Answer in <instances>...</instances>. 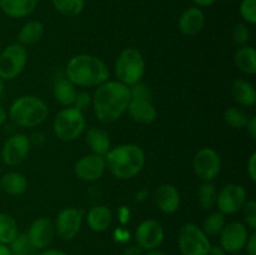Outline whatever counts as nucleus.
<instances>
[{
    "instance_id": "nucleus-5",
    "label": "nucleus",
    "mask_w": 256,
    "mask_h": 255,
    "mask_svg": "<svg viewBox=\"0 0 256 255\" xmlns=\"http://www.w3.org/2000/svg\"><path fill=\"white\" fill-rule=\"evenodd\" d=\"M115 75L118 82L126 86L142 82L145 74V60L142 52L135 48H126L115 60Z\"/></svg>"
},
{
    "instance_id": "nucleus-11",
    "label": "nucleus",
    "mask_w": 256,
    "mask_h": 255,
    "mask_svg": "<svg viewBox=\"0 0 256 255\" xmlns=\"http://www.w3.org/2000/svg\"><path fill=\"white\" fill-rule=\"evenodd\" d=\"M84 212L76 208H64L60 210L54 222L55 232L64 242L74 239L80 232Z\"/></svg>"
},
{
    "instance_id": "nucleus-20",
    "label": "nucleus",
    "mask_w": 256,
    "mask_h": 255,
    "mask_svg": "<svg viewBox=\"0 0 256 255\" xmlns=\"http://www.w3.org/2000/svg\"><path fill=\"white\" fill-rule=\"evenodd\" d=\"M85 142L88 144L92 154L105 156L110 149H112V140L106 130L102 128H90L85 132Z\"/></svg>"
},
{
    "instance_id": "nucleus-34",
    "label": "nucleus",
    "mask_w": 256,
    "mask_h": 255,
    "mask_svg": "<svg viewBox=\"0 0 256 255\" xmlns=\"http://www.w3.org/2000/svg\"><path fill=\"white\" fill-rule=\"evenodd\" d=\"M232 42L238 44L239 46H244L248 45V42L250 40V29L246 24L244 22H239L232 28Z\"/></svg>"
},
{
    "instance_id": "nucleus-45",
    "label": "nucleus",
    "mask_w": 256,
    "mask_h": 255,
    "mask_svg": "<svg viewBox=\"0 0 256 255\" xmlns=\"http://www.w3.org/2000/svg\"><path fill=\"white\" fill-rule=\"evenodd\" d=\"M216 0H192V2L198 5V6H212Z\"/></svg>"
},
{
    "instance_id": "nucleus-6",
    "label": "nucleus",
    "mask_w": 256,
    "mask_h": 255,
    "mask_svg": "<svg viewBox=\"0 0 256 255\" xmlns=\"http://www.w3.org/2000/svg\"><path fill=\"white\" fill-rule=\"evenodd\" d=\"M86 128L84 112L69 106L58 112L52 122V130L62 142H74L82 136Z\"/></svg>"
},
{
    "instance_id": "nucleus-47",
    "label": "nucleus",
    "mask_w": 256,
    "mask_h": 255,
    "mask_svg": "<svg viewBox=\"0 0 256 255\" xmlns=\"http://www.w3.org/2000/svg\"><path fill=\"white\" fill-rule=\"evenodd\" d=\"M0 255H12V252H10V249L8 245L0 244Z\"/></svg>"
},
{
    "instance_id": "nucleus-1",
    "label": "nucleus",
    "mask_w": 256,
    "mask_h": 255,
    "mask_svg": "<svg viewBox=\"0 0 256 255\" xmlns=\"http://www.w3.org/2000/svg\"><path fill=\"white\" fill-rule=\"evenodd\" d=\"M129 102V86L118 80H108L96 86L92 106L100 122L112 124L126 112Z\"/></svg>"
},
{
    "instance_id": "nucleus-50",
    "label": "nucleus",
    "mask_w": 256,
    "mask_h": 255,
    "mask_svg": "<svg viewBox=\"0 0 256 255\" xmlns=\"http://www.w3.org/2000/svg\"><path fill=\"white\" fill-rule=\"evenodd\" d=\"M0 52H2V50H0Z\"/></svg>"
},
{
    "instance_id": "nucleus-16",
    "label": "nucleus",
    "mask_w": 256,
    "mask_h": 255,
    "mask_svg": "<svg viewBox=\"0 0 256 255\" xmlns=\"http://www.w3.org/2000/svg\"><path fill=\"white\" fill-rule=\"evenodd\" d=\"M26 235L35 249H46V246L52 242V238L55 235L54 222L45 216L38 218L32 222Z\"/></svg>"
},
{
    "instance_id": "nucleus-8",
    "label": "nucleus",
    "mask_w": 256,
    "mask_h": 255,
    "mask_svg": "<svg viewBox=\"0 0 256 255\" xmlns=\"http://www.w3.org/2000/svg\"><path fill=\"white\" fill-rule=\"evenodd\" d=\"M28 62V52L19 42L10 44L0 52V78L12 80L24 72Z\"/></svg>"
},
{
    "instance_id": "nucleus-35",
    "label": "nucleus",
    "mask_w": 256,
    "mask_h": 255,
    "mask_svg": "<svg viewBox=\"0 0 256 255\" xmlns=\"http://www.w3.org/2000/svg\"><path fill=\"white\" fill-rule=\"evenodd\" d=\"M240 15L249 24L256 22V0H242L240 4Z\"/></svg>"
},
{
    "instance_id": "nucleus-13",
    "label": "nucleus",
    "mask_w": 256,
    "mask_h": 255,
    "mask_svg": "<svg viewBox=\"0 0 256 255\" xmlns=\"http://www.w3.org/2000/svg\"><path fill=\"white\" fill-rule=\"evenodd\" d=\"M164 228L159 222L152 219L144 220L135 230V240L142 250H155L164 242Z\"/></svg>"
},
{
    "instance_id": "nucleus-30",
    "label": "nucleus",
    "mask_w": 256,
    "mask_h": 255,
    "mask_svg": "<svg viewBox=\"0 0 256 255\" xmlns=\"http://www.w3.org/2000/svg\"><path fill=\"white\" fill-rule=\"evenodd\" d=\"M52 6L64 16H78L85 8V0H52Z\"/></svg>"
},
{
    "instance_id": "nucleus-40",
    "label": "nucleus",
    "mask_w": 256,
    "mask_h": 255,
    "mask_svg": "<svg viewBox=\"0 0 256 255\" xmlns=\"http://www.w3.org/2000/svg\"><path fill=\"white\" fill-rule=\"evenodd\" d=\"M245 249H246L248 255H256V234L255 232H252V234L249 235L246 244H245Z\"/></svg>"
},
{
    "instance_id": "nucleus-26",
    "label": "nucleus",
    "mask_w": 256,
    "mask_h": 255,
    "mask_svg": "<svg viewBox=\"0 0 256 255\" xmlns=\"http://www.w3.org/2000/svg\"><path fill=\"white\" fill-rule=\"evenodd\" d=\"M52 94H54L55 100L60 105L65 108L72 106L78 94L76 86L68 78L66 79H59L52 86Z\"/></svg>"
},
{
    "instance_id": "nucleus-9",
    "label": "nucleus",
    "mask_w": 256,
    "mask_h": 255,
    "mask_svg": "<svg viewBox=\"0 0 256 255\" xmlns=\"http://www.w3.org/2000/svg\"><path fill=\"white\" fill-rule=\"evenodd\" d=\"M194 172L202 182H212L222 170L220 155L212 148H202L192 159Z\"/></svg>"
},
{
    "instance_id": "nucleus-12",
    "label": "nucleus",
    "mask_w": 256,
    "mask_h": 255,
    "mask_svg": "<svg viewBox=\"0 0 256 255\" xmlns=\"http://www.w3.org/2000/svg\"><path fill=\"white\" fill-rule=\"evenodd\" d=\"M32 148V140L25 134L18 132L8 138L2 149V159L5 165L15 166L22 164Z\"/></svg>"
},
{
    "instance_id": "nucleus-25",
    "label": "nucleus",
    "mask_w": 256,
    "mask_h": 255,
    "mask_svg": "<svg viewBox=\"0 0 256 255\" xmlns=\"http://www.w3.org/2000/svg\"><path fill=\"white\" fill-rule=\"evenodd\" d=\"M234 62L238 69L246 75H254L256 72V52L250 45H244L236 50Z\"/></svg>"
},
{
    "instance_id": "nucleus-49",
    "label": "nucleus",
    "mask_w": 256,
    "mask_h": 255,
    "mask_svg": "<svg viewBox=\"0 0 256 255\" xmlns=\"http://www.w3.org/2000/svg\"><path fill=\"white\" fill-rule=\"evenodd\" d=\"M2 94H4V80L0 78V99H2Z\"/></svg>"
},
{
    "instance_id": "nucleus-39",
    "label": "nucleus",
    "mask_w": 256,
    "mask_h": 255,
    "mask_svg": "<svg viewBox=\"0 0 256 255\" xmlns=\"http://www.w3.org/2000/svg\"><path fill=\"white\" fill-rule=\"evenodd\" d=\"M246 170L250 179H252V182H256V152H252V154L250 155L246 164Z\"/></svg>"
},
{
    "instance_id": "nucleus-4",
    "label": "nucleus",
    "mask_w": 256,
    "mask_h": 255,
    "mask_svg": "<svg viewBox=\"0 0 256 255\" xmlns=\"http://www.w3.org/2000/svg\"><path fill=\"white\" fill-rule=\"evenodd\" d=\"M49 115V108L34 95H22L12 102L9 116L20 128H35L42 125Z\"/></svg>"
},
{
    "instance_id": "nucleus-42",
    "label": "nucleus",
    "mask_w": 256,
    "mask_h": 255,
    "mask_svg": "<svg viewBox=\"0 0 256 255\" xmlns=\"http://www.w3.org/2000/svg\"><path fill=\"white\" fill-rule=\"evenodd\" d=\"M122 255H144V252H142V248H139L138 245H130L122 252Z\"/></svg>"
},
{
    "instance_id": "nucleus-22",
    "label": "nucleus",
    "mask_w": 256,
    "mask_h": 255,
    "mask_svg": "<svg viewBox=\"0 0 256 255\" xmlns=\"http://www.w3.org/2000/svg\"><path fill=\"white\" fill-rule=\"evenodd\" d=\"M38 5V0H0V9L12 19H22L32 14Z\"/></svg>"
},
{
    "instance_id": "nucleus-33",
    "label": "nucleus",
    "mask_w": 256,
    "mask_h": 255,
    "mask_svg": "<svg viewBox=\"0 0 256 255\" xmlns=\"http://www.w3.org/2000/svg\"><path fill=\"white\" fill-rule=\"evenodd\" d=\"M12 255H39V250L35 249L26 234H19L14 242L9 245Z\"/></svg>"
},
{
    "instance_id": "nucleus-43",
    "label": "nucleus",
    "mask_w": 256,
    "mask_h": 255,
    "mask_svg": "<svg viewBox=\"0 0 256 255\" xmlns=\"http://www.w3.org/2000/svg\"><path fill=\"white\" fill-rule=\"evenodd\" d=\"M39 255H69L65 252L58 249H44L39 252Z\"/></svg>"
},
{
    "instance_id": "nucleus-14",
    "label": "nucleus",
    "mask_w": 256,
    "mask_h": 255,
    "mask_svg": "<svg viewBox=\"0 0 256 255\" xmlns=\"http://www.w3.org/2000/svg\"><path fill=\"white\" fill-rule=\"evenodd\" d=\"M220 246L226 252H239L245 248L249 238V229L244 222H232L225 224L220 232Z\"/></svg>"
},
{
    "instance_id": "nucleus-29",
    "label": "nucleus",
    "mask_w": 256,
    "mask_h": 255,
    "mask_svg": "<svg viewBox=\"0 0 256 255\" xmlns=\"http://www.w3.org/2000/svg\"><path fill=\"white\" fill-rule=\"evenodd\" d=\"M226 215H224L220 212H212L208 215L202 222V232L208 235V236H216L222 232L224 229L225 224H226Z\"/></svg>"
},
{
    "instance_id": "nucleus-23",
    "label": "nucleus",
    "mask_w": 256,
    "mask_h": 255,
    "mask_svg": "<svg viewBox=\"0 0 256 255\" xmlns=\"http://www.w3.org/2000/svg\"><path fill=\"white\" fill-rule=\"evenodd\" d=\"M232 95L242 106L252 108L256 102L255 88L245 79H235L232 82Z\"/></svg>"
},
{
    "instance_id": "nucleus-17",
    "label": "nucleus",
    "mask_w": 256,
    "mask_h": 255,
    "mask_svg": "<svg viewBox=\"0 0 256 255\" xmlns=\"http://www.w3.org/2000/svg\"><path fill=\"white\" fill-rule=\"evenodd\" d=\"M154 202L160 212L164 214H172L179 209L182 198H180V192L175 185L165 182L155 190Z\"/></svg>"
},
{
    "instance_id": "nucleus-48",
    "label": "nucleus",
    "mask_w": 256,
    "mask_h": 255,
    "mask_svg": "<svg viewBox=\"0 0 256 255\" xmlns=\"http://www.w3.org/2000/svg\"><path fill=\"white\" fill-rule=\"evenodd\" d=\"M145 255H165V254L162 252H159V250L155 249V250H149Z\"/></svg>"
},
{
    "instance_id": "nucleus-10",
    "label": "nucleus",
    "mask_w": 256,
    "mask_h": 255,
    "mask_svg": "<svg viewBox=\"0 0 256 255\" xmlns=\"http://www.w3.org/2000/svg\"><path fill=\"white\" fill-rule=\"evenodd\" d=\"M246 202V190L236 182L226 184L216 198V206L224 215H234L242 209Z\"/></svg>"
},
{
    "instance_id": "nucleus-3",
    "label": "nucleus",
    "mask_w": 256,
    "mask_h": 255,
    "mask_svg": "<svg viewBox=\"0 0 256 255\" xmlns=\"http://www.w3.org/2000/svg\"><path fill=\"white\" fill-rule=\"evenodd\" d=\"M105 164L114 178L130 180L136 176L145 165V152L136 144H122L105 155Z\"/></svg>"
},
{
    "instance_id": "nucleus-19",
    "label": "nucleus",
    "mask_w": 256,
    "mask_h": 255,
    "mask_svg": "<svg viewBox=\"0 0 256 255\" xmlns=\"http://www.w3.org/2000/svg\"><path fill=\"white\" fill-rule=\"evenodd\" d=\"M205 25V15L199 8H189L179 19V30L186 36H194Z\"/></svg>"
},
{
    "instance_id": "nucleus-18",
    "label": "nucleus",
    "mask_w": 256,
    "mask_h": 255,
    "mask_svg": "<svg viewBox=\"0 0 256 255\" xmlns=\"http://www.w3.org/2000/svg\"><path fill=\"white\" fill-rule=\"evenodd\" d=\"M126 112L134 122L140 124H152L158 118L152 99H130Z\"/></svg>"
},
{
    "instance_id": "nucleus-28",
    "label": "nucleus",
    "mask_w": 256,
    "mask_h": 255,
    "mask_svg": "<svg viewBox=\"0 0 256 255\" xmlns=\"http://www.w3.org/2000/svg\"><path fill=\"white\" fill-rule=\"evenodd\" d=\"M19 235V228L12 215L0 212V244L9 246Z\"/></svg>"
},
{
    "instance_id": "nucleus-7",
    "label": "nucleus",
    "mask_w": 256,
    "mask_h": 255,
    "mask_svg": "<svg viewBox=\"0 0 256 255\" xmlns=\"http://www.w3.org/2000/svg\"><path fill=\"white\" fill-rule=\"evenodd\" d=\"M178 245L182 255H208L212 246L209 236L194 222H186L180 228Z\"/></svg>"
},
{
    "instance_id": "nucleus-24",
    "label": "nucleus",
    "mask_w": 256,
    "mask_h": 255,
    "mask_svg": "<svg viewBox=\"0 0 256 255\" xmlns=\"http://www.w3.org/2000/svg\"><path fill=\"white\" fill-rule=\"evenodd\" d=\"M28 180L25 175L18 172H5L0 178V190L12 196H18L26 192Z\"/></svg>"
},
{
    "instance_id": "nucleus-38",
    "label": "nucleus",
    "mask_w": 256,
    "mask_h": 255,
    "mask_svg": "<svg viewBox=\"0 0 256 255\" xmlns=\"http://www.w3.org/2000/svg\"><path fill=\"white\" fill-rule=\"evenodd\" d=\"M92 105V96L88 92H80L76 94V98L74 100L72 108H75L79 112H84V110L89 109Z\"/></svg>"
},
{
    "instance_id": "nucleus-15",
    "label": "nucleus",
    "mask_w": 256,
    "mask_h": 255,
    "mask_svg": "<svg viewBox=\"0 0 256 255\" xmlns=\"http://www.w3.org/2000/svg\"><path fill=\"white\" fill-rule=\"evenodd\" d=\"M105 169H106L105 158L92 152L78 160L74 172L78 179L85 182H92L99 180L104 175Z\"/></svg>"
},
{
    "instance_id": "nucleus-21",
    "label": "nucleus",
    "mask_w": 256,
    "mask_h": 255,
    "mask_svg": "<svg viewBox=\"0 0 256 255\" xmlns=\"http://www.w3.org/2000/svg\"><path fill=\"white\" fill-rule=\"evenodd\" d=\"M86 222L90 230L102 232L109 229L112 222V212L105 205H94L86 214Z\"/></svg>"
},
{
    "instance_id": "nucleus-41",
    "label": "nucleus",
    "mask_w": 256,
    "mask_h": 255,
    "mask_svg": "<svg viewBox=\"0 0 256 255\" xmlns=\"http://www.w3.org/2000/svg\"><path fill=\"white\" fill-rule=\"evenodd\" d=\"M245 128H246L250 138H252V139H255L256 138V116L249 118V122H248Z\"/></svg>"
},
{
    "instance_id": "nucleus-36",
    "label": "nucleus",
    "mask_w": 256,
    "mask_h": 255,
    "mask_svg": "<svg viewBox=\"0 0 256 255\" xmlns=\"http://www.w3.org/2000/svg\"><path fill=\"white\" fill-rule=\"evenodd\" d=\"M242 210H244L245 222H246L245 225L254 232L256 229V202L254 200H246Z\"/></svg>"
},
{
    "instance_id": "nucleus-27",
    "label": "nucleus",
    "mask_w": 256,
    "mask_h": 255,
    "mask_svg": "<svg viewBox=\"0 0 256 255\" xmlns=\"http://www.w3.org/2000/svg\"><path fill=\"white\" fill-rule=\"evenodd\" d=\"M44 35V25L40 22L32 20L26 22L18 32V42L22 45H32L40 42Z\"/></svg>"
},
{
    "instance_id": "nucleus-32",
    "label": "nucleus",
    "mask_w": 256,
    "mask_h": 255,
    "mask_svg": "<svg viewBox=\"0 0 256 255\" xmlns=\"http://www.w3.org/2000/svg\"><path fill=\"white\" fill-rule=\"evenodd\" d=\"M224 120L229 126L235 129H244L249 122V115L242 108L232 106L224 112Z\"/></svg>"
},
{
    "instance_id": "nucleus-37",
    "label": "nucleus",
    "mask_w": 256,
    "mask_h": 255,
    "mask_svg": "<svg viewBox=\"0 0 256 255\" xmlns=\"http://www.w3.org/2000/svg\"><path fill=\"white\" fill-rule=\"evenodd\" d=\"M129 92L130 99H152V94L149 86L142 82L129 86Z\"/></svg>"
},
{
    "instance_id": "nucleus-46",
    "label": "nucleus",
    "mask_w": 256,
    "mask_h": 255,
    "mask_svg": "<svg viewBox=\"0 0 256 255\" xmlns=\"http://www.w3.org/2000/svg\"><path fill=\"white\" fill-rule=\"evenodd\" d=\"M5 122H6V112H5L4 108L0 105V126H2Z\"/></svg>"
},
{
    "instance_id": "nucleus-31",
    "label": "nucleus",
    "mask_w": 256,
    "mask_h": 255,
    "mask_svg": "<svg viewBox=\"0 0 256 255\" xmlns=\"http://www.w3.org/2000/svg\"><path fill=\"white\" fill-rule=\"evenodd\" d=\"M218 192L212 182H202L198 192V202L204 210H212L216 205Z\"/></svg>"
},
{
    "instance_id": "nucleus-44",
    "label": "nucleus",
    "mask_w": 256,
    "mask_h": 255,
    "mask_svg": "<svg viewBox=\"0 0 256 255\" xmlns=\"http://www.w3.org/2000/svg\"><path fill=\"white\" fill-rule=\"evenodd\" d=\"M208 255H226V252H225L224 249H222V246H210V250H209V254Z\"/></svg>"
},
{
    "instance_id": "nucleus-2",
    "label": "nucleus",
    "mask_w": 256,
    "mask_h": 255,
    "mask_svg": "<svg viewBox=\"0 0 256 255\" xmlns=\"http://www.w3.org/2000/svg\"><path fill=\"white\" fill-rule=\"evenodd\" d=\"M66 78L75 86L92 88L108 82L110 72L106 64L95 55L78 54L68 62Z\"/></svg>"
}]
</instances>
